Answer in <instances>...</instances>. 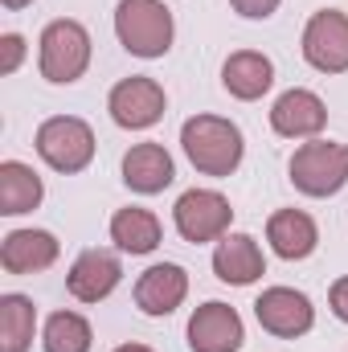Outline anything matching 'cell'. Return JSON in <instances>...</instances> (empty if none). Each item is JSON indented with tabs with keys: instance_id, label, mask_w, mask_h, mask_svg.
<instances>
[{
	"instance_id": "cell-1",
	"label": "cell",
	"mask_w": 348,
	"mask_h": 352,
	"mask_svg": "<svg viewBox=\"0 0 348 352\" xmlns=\"http://www.w3.org/2000/svg\"><path fill=\"white\" fill-rule=\"evenodd\" d=\"M180 148L188 156V164L205 176H230L238 173L242 156H246V140L242 127L221 119V115H193L180 127Z\"/></svg>"
},
{
	"instance_id": "cell-2",
	"label": "cell",
	"mask_w": 348,
	"mask_h": 352,
	"mask_svg": "<svg viewBox=\"0 0 348 352\" xmlns=\"http://www.w3.org/2000/svg\"><path fill=\"white\" fill-rule=\"evenodd\" d=\"M173 8L164 0H119L115 37L131 58H164L173 50Z\"/></svg>"
},
{
	"instance_id": "cell-3",
	"label": "cell",
	"mask_w": 348,
	"mask_h": 352,
	"mask_svg": "<svg viewBox=\"0 0 348 352\" xmlns=\"http://www.w3.org/2000/svg\"><path fill=\"white\" fill-rule=\"evenodd\" d=\"M37 66L41 78L54 87H70L87 74L90 66V33L78 21H50L41 41H37Z\"/></svg>"
},
{
	"instance_id": "cell-4",
	"label": "cell",
	"mask_w": 348,
	"mask_h": 352,
	"mask_svg": "<svg viewBox=\"0 0 348 352\" xmlns=\"http://www.w3.org/2000/svg\"><path fill=\"white\" fill-rule=\"evenodd\" d=\"M287 173L303 197H332L348 184V144H332V140L299 144Z\"/></svg>"
},
{
	"instance_id": "cell-5",
	"label": "cell",
	"mask_w": 348,
	"mask_h": 352,
	"mask_svg": "<svg viewBox=\"0 0 348 352\" xmlns=\"http://www.w3.org/2000/svg\"><path fill=\"white\" fill-rule=\"evenodd\" d=\"M37 156L54 168V173H83L90 160H94V131H90L87 119L78 115H54L37 127V140H33Z\"/></svg>"
},
{
	"instance_id": "cell-6",
	"label": "cell",
	"mask_w": 348,
	"mask_h": 352,
	"mask_svg": "<svg viewBox=\"0 0 348 352\" xmlns=\"http://www.w3.org/2000/svg\"><path fill=\"white\" fill-rule=\"evenodd\" d=\"M173 221H176V234L184 242H193V246L221 242L230 234L234 209H230V201L217 188H188V192H180V201L173 205Z\"/></svg>"
},
{
	"instance_id": "cell-7",
	"label": "cell",
	"mask_w": 348,
	"mask_h": 352,
	"mask_svg": "<svg viewBox=\"0 0 348 352\" xmlns=\"http://www.w3.org/2000/svg\"><path fill=\"white\" fill-rule=\"evenodd\" d=\"M303 62L320 74L348 70V16L340 8H320L303 25Z\"/></svg>"
},
{
	"instance_id": "cell-8",
	"label": "cell",
	"mask_w": 348,
	"mask_h": 352,
	"mask_svg": "<svg viewBox=\"0 0 348 352\" xmlns=\"http://www.w3.org/2000/svg\"><path fill=\"white\" fill-rule=\"evenodd\" d=\"M164 107H168L164 87H160L156 78H144V74L123 78L119 87L111 90V98H107L111 119H115L119 127H127V131H148V127H156V123L164 119Z\"/></svg>"
},
{
	"instance_id": "cell-9",
	"label": "cell",
	"mask_w": 348,
	"mask_h": 352,
	"mask_svg": "<svg viewBox=\"0 0 348 352\" xmlns=\"http://www.w3.org/2000/svg\"><path fill=\"white\" fill-rule=\"evenodd\" d=\"M254 316H259L262 332H270L279 340H295V336L312 332V324H316L312 299L295 287H266L254 299Z\"/></svg>"
},
{
	"instance_id": "cell-10",
	"label": "cell",
	"mask_w": 348,
	"mask_h": 352,
	"mask_svg": "<svg viewBox=\"0 0 348 352\" xmlns=\"http://www.w3.org/2000/svg\"><path fill=\"white\" fill-rule=\"evenodd\" d=\"M242 340H246L242 316L221 299H209L188 316V349L193 352H238Z\"/></svg>"
},
{
	"instance_id": "cell-11",
	"label": "cell",
	"mask_w": 348,
	"mask_h": 352,
	"mask_svg": "<svg viewBox=\"0 0 348 352\" xmlns=\"http://www.w3.org/2000/svg\"><path fill=\"white\" fill-rule=\"evenodd\" d=\"M328 123V107L312 90H283L270 107V127L287 140H316Z\"/></svg>"
},
{
	"instance_id": "cell-12",
	"label": "cell",
	"mask_w": 348,
	"mask_h": 352,
	"mask_svg": "<svg viewBox=\"0 0 348 352\" xmlns=\"http://www.w3.org/2000/svg\"><path fill=\"white\" fill-rule=\"evenodd\" d=\"M119 278H123V263H119V254L115 250H83L74 266H70V274H66V291L78 299V303H98V299H107L115 287H119Z\"/></svg>"
},
{
	"instance_id": "cell-13",
	"label": "cell",
	"mask_w": 348,
	"mask_h": 352,
	"mask_svg": "<svg viewBox=\"0 0 348 352\" xmlns=\"http://www.w3.org/2000/svg\"><path fill=\"white\" fill-rule=\"evenodd\" d=\"M188 295V274L176 263H156L135 278V307L144 316H173Z\"/></svg>"
},
{
	"instance_id": "cell-14",
	"label": "cell",
	"mask_w": 348,
	"mask_h": 352,
	"mask_svg": "<svg viewBox=\"0 0 348 352\" xmlns=\"http://www.w3.org/2000/svg\"><path fill=\"white\" fill-rule=\"evenodd\" d=\"M176 180V164L173 156L164 152V144H131L123 152V184L140 197H152V192H164Z\"/></svg>"
},
{
	"instance_id": "cell-15",
	"label": "cell",
	"mask_w": 348,
	"mask_h": 352,
	"mask_svg": "<svg viewBox=\"0 0 348 352\" xmlns=\"http://www.w3.org/2000/svg\"><path fill=\"white\" fill-rule=\"evenodd\" d=\"M58 238L50 230H12L0 242V266L8 274H37L58 263Z\"/></svg>"
},
{
	"instance_id": "cell-16",
	"label": "cell",
	"mask_w": 348,
	"mask_h": 352,
	"mask_svg": "<svg viewBox=\"0 0 348 352\" xmlns=\"http://www.w3.org/2000/svg\"><path fill=\"white\" fill-rule=\"evenodd\" d=\"M213 274L230 287H250L254 278L266 274V258L262 246L250 234H226L213 250Z\"/></svg>"
},
{
	"instance_id": "cell-17",
	"label": "cell",
	"mask_w": 348,
	"mask_h": 352,
	"mask_svg": "<svg viewBox=\"0 0 348 352\" xmlns=\"http://www.w3.org/2000/svg\"><path fill=\"white\" fill-rule=\"evenodd\" d=\"M266 242H270V250H274L279 258L299 263V258L316 254L320 230H316V221H312L303 209H279V213H270V221H266Z\"/></svg>"
},
{
	"instance_id": "cell-18",
	"label": "cell",
	"mask_w": 348,
	"mask_h": 352,
	"mask_svg": "<svg viewBox=\"0 0 348 352\" xmlns=\"http://www.w3.org/2000/svg\"><path fill=\"white\" fill-rule=\"evenodd\" d=\"M221 87L234 98H242V102H254L274 87V62L259 50H238L221 66Z\"/></svg>"
},
{
	"instance_id": "cell-19",
	"label": "cell",
	"mask_w": 348,
	"mask_h": 352,
	"mask_svg": "<svg viewBox=\"0 0 348 352\" xmlns=\"http://www.w3.org/2000/svg\"><path fill=\"white\" fill-rule=\"evenodd\" d=\"M41 197H45V184L29 164H21V160H4L0 164V213L4 217L33 213L41 205Z\"/></svg>"
},
{
	"instance_id": "cell-20",
	"label": "cell",
	"mask_w": 348,
	"mask_h": 352,
	"mask_svg": "<svg viewBox=\"0 0 348 352\" xmlns=\"http://www.w3.org/2000/svg\"><path fill=\"white\" fill-rule=\"evenodd\" d=\"M111 242L123 250V254H152L160 246V221L152 209H140V205H127L111 217Z\"/></svg>"
},
{
	"instance_id": "cell-21",
	"label": "cell",
	"mask_w": 348,
	"mask_h": 352,
	"mask_svg": "<svg viewBox=\"0 0 348 352\" xmlns=\"http://www.w3.org/2000/svg\"><path fill=\"white\" fill-rule=\"evenodd\" d=\"M37 328V307L29 295H0V352H29Z\"/></svg>"
},
{
	"instance_id": "cell-22",
	"label": "cell",
	"mask_w": 348,
	"mask_h": 352,
	"mask_svg": "<svg viewBox=\"0 0 348 352\" xmlns=\"http://www.w3.org/2000/svg\"><path fill=\"white\" fill-rule=\"evenodd\" d=\"M90 320L78 311H54L45 320V332H41V349L45 352H90Z\"/></svg>"
},
{
	"instance_id": "cell-23",
	"label": "cell",
	"mask_w": 348,
	"mask_h": 352,
	"mask_svg": "<svg viewBox=\"0 0 348 352\" xmlns=\"http://www.w3.org/2000/svg\"><path fill=\"white\" fill-rule=\"evenodd\" d=\"M21 62H25V37L21 33H4L0 37V74H17Z\"/></svg>"
},
{
	"instance_id": "cell-24",
	"label": "cell",
	"mask_w": 348,
	"mask_h": 352,
	"mask_svg": "<svg viewBox=\"0 0 348 352\" xmlns=\"http://www.w3.org/2000/svg\"><path fill=\"white\" fill-rule=\"evenodd\" d=\"M230 4H234V12L246 16V21H266V16H274V8H279L283 0H230Z\"/></svg>"
},
{
	"instance_id": "cell-25",
	"label": "cell",
	"mask_w": 348,
	"mask_h": 352,
	"mask_svg": "<svg viewBox=\"0 0 348 352\" xmlns=\"http://www.w3.org/2000/svg\"><path fill=\"white\" fill-rule=\"evenodd\" d=\"M328 303H332V316L348 324V274L332 283V291H328Z\"/></svg>"
},
{
	"instance_id": "cell-26",
	"label": "cell",
	"mask_w": 348,
	"mask_h": 352,
	"mask_svg": "<svg viewBox=\"0 0 348 352\" xmlns=\"http://www.w3.org/2000/svg\"><path fill=\"white\" fill-rule=\"evenodd\" d=\"M115 352H152V349H148V344H119Z\"/></svg>"
},
{
	"instance_id": "cell-27",
	"label": "cell",
	"mask_w": 348,
	"mask_h": 352,
	"mask_svg": "<svg viewBox=\"0 0 348 352\" xmlns=\"http://www.w3.org/2000/svg\"><path fill=\"white\" fill-rule=\"evenodd\" d=\"M4 8H25V4H33V0H0Z\"/></svg>"
}]
</instances>
